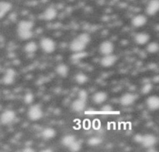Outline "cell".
I'll list each match as a JSON object with an SVG mask.
<instances>
[{"instance_id":"obj_1","label":"cell","mask_w":159,"mask_h":152,"mask_svg":"<svg viewBox=\"0 0 159 152\" xmlns=\"http://www.w3.org/2000/svg\"><path fill=\"white\" fill-rule=\"evenodd\" d=\"M43 116V111L42 107L39 104L30 106L27 111V116L32 121H37Z\"/></svg>"},{"instance_id":"obj_2","label":"cell","mask_w":159,"mask_h":152,"mask_svg":"<svg viewBox=\"0 0 159 152\" xmlns=\"http://www.w3.org/2000/svg\"><path fill=\"white\" fill-rule=\"evenodd\" d=\"M40 48L46 54H51L56 49V43L50 37H43L40 41Z\"/></svg>"},{"instance_id":"obj_3","label":"cell","mask_w":159,"mask_h":152,"mask_svg":"<svg viewBox=\"0 0 159 152\" xmlns=\"http://www.w3.org/2000/svg\"><path fill=\"white\" fill-rule=\"evenodd\" d=\"M16 119V113L12 109H6L0 115V123L2 125H9Z\"/></svg>"},{"instance_id":"obj_4","label":"cell","mask_w":159,"mask_h":152,"mask_svg":"<svg viewBox=\"0 0 159 152\" xmlns=\"http://www.w3.org/2000/svg\"><path fill=\"white\" fill-rule=\"evenodd\" d=\"M141 144L145 147H147V148L154 147V145L157 144V138L154 135H153V134L143 135Z\"/></svg>"},{"instance_id":"obj_5","label":"cell","mask_w":159,"mask_h":152,"mask_svg":"<svg viewBox=\"0 0 159 152\" xmlns=\"http://www.w3.org/2000/svg\"><path fill=\"white\" fill-rule=\"evenodd\" d=\"M100 52L103 55L113 54L114 51V45L110 40H105L102 42L100 45Z\"/></svg>"},{"instance_id":"obj_6","label":"cell","mask_w":159,"mask_h":152,"mask_svg":"<svg viewBox=\"0 0 159 152\" xmlns=\"http://www.w3.org/2000/svg\"><path fill=\"white\" fill-rule=\"evenodd\" d=\"M117 61V57L115 54H107V55H103V58H101L100 63L102 66L105 68L112 67L113 65L116 64Z\"/></svg>"},{"instance_id":"obj_7","label":"cell","mask_w":159,"mask_h":152,"mask_svg":"<svg viewBox=\"0 0 159 152\" xmlns=\"http://www.w3.org/2000/svg\"><path fill=\"white\" fill-rule=\"evenodd\" d=\"M58 16V10L53 6H49L43 11L42 17L46 21H52Z\"/></svg>"},{"instance_id":"obj_8","label":"cell","mask_w":159,"mask_h":152,"mask_svg":"<svg viewBox=\"0 0 159 152\" xmlns=\"http://www.w3.org/2000/svg\"><path fill=\"white\" fill-rule=\"evenodd\" d=\"M147 22H148V19H147L146 16L142 14H138L133 17L132 20H131V24L134 27L140 28V27H144L147 24Z\"/></svg>"},{"instance_id":"obj_9","label":"cell","mask_w":159,"mask_h":152,"mask_svg":"<svg viewBox=\"0 0 159 152\" xmlns=\"http://www.w3.org/2000/svg\"><path fill=\"white\" fill-rule=\"evenodd\" d=\"M159 9L158 0H151L146 6V13L148 16H154Z\"/></svg>"},{"instance_id":"obj_10","label":"cell","mask_w":159,"mask_h":152,"mask_svg":"<svg viewBox=\"0 0 159 152\" xmlns=\"http://www.w3.org/2000/svg\"><path fill=\"white\" fill-rule=\"evenodd\" d=\"M150 40V35L145 32L138 33L134 36V41L138 45H145Z\"/></svg>"},{"instance_id":"obj_11","label":"cell","mask_w":159,"mask_h":152,"mask_svg":"<svg viewBox=\"0 0 159 152\" xmlns=\"http://www.w3.org/2000/svg\"><path fill=\"white\" fill-rule=\"evenodd\" d=\"M69 47H70L71 51L76 53L83 51L85 49V47H86V45H85V43H82V42L80 41L78 38L76 37L75 39H74L71 42Z\"/></svg>"},{"instance_id":"obj_12","label":"cell","mask_w":159,"mask_h":152,"mask_svg":"<svg viewBox=\"0 0 159 152\" xmlns=\"http://www.w3.org/2000/svg\"><path fill=\"white\" fill-rule=\"evenodd\" d=\"M15 77H16V71L14 69L8 68L5 71V75L2 78V82L5 85H11L14 82Z\"/></svg>"},{"instance_id":"obj_13","label":"cell","mask_w":159,"mask_h":152,"mask_svg":"<svg viewBox=\"0 0 159 152\" xmlns=\"http://www.w3.org/2000/svg\"><path fill=\"white\" fill-rule=\"evenodd\" d=\"M134 101H135V96L130 92L123 94L119 99V103L123 106H128L132 105Z\"/></svg>"},{"instance_id":"obj_14","label":"cell","mask_w":159,"mask_h":152,"mask_svg":"<svg viewBox=\"0 0 159 152\" xmlns=\"http://www.w3.org/2000/svg\"><path fill=\"white\" fill-rule=\"evenodd\" d=\"M147 106L152 111L157 110L159 108V98L157 96H151L147 99Z\"/></svg>"},{"instance_id":"obj_15","label":"cell","mask_w":159,"mask_h":152,"mask_svg":"<svg viewBox=\"0 0 159 152\" xmlns=\"http://www.w3.org/2000/svg\"><path fill=\"white\" fill-rule=\"evenodd\" d=\"M85 107H86V101L79 100V99H76L72 103V109L74 112H82L85 110Z\"/></svg>"},{"instance_id":"obj_16","label":"cell","mask_w":159,"mask_h":152,"mask_svg":"<svg viewBox=\"0 0 159 152\" xmlns=\"http://www.w3.org/2000/svg\"><path fill=\"white\" fill-rule=\"evenodd\" d=\"M13 8L12 3L7 1H0V19L3 18Z\"/></svg>"},{"instance_id":"obj_17","label":"cell","mask_w":159,"mask_h":152,"mask_svg":"<svg viewBox=\"0 0 159 152\" xmlns=\"http://www.w3.org/2000/svg\"><path fill=\"white\" fill-rule=\"evenodd\" d=\"M107 97L108 96H107V92H103V91H99L92 96V101L96 104H102L107 101Z\"/></svg>"},{"instance_id":"obj_18","label":"cell","mask_w":159,"mask_h":152,"mask_svg":"<svg viewBox=\"0 0 159 152\" xmlns=\"http://www.w3.org/2000/svg\"><path fill=\"white\" fill-rule=\"evenodd\" d=\"M55 71L60 77L65 78V77H67L68 75L69 68L65 64H59V65H57L56 68H55Z\"/></svg>"},{"instance_id":"obj_19","label":"cell","mask_w":159,"mask_h":152,"mask_svg":"<svg viewBox=\"0 0 159 152\" xmlns=\"http://www.w3.org/2000/svg\"><path fill=\"white\" fill-rule=\"evenodd\" d=\"M33 23L30 20H21L18 24L17 31L33 30Z\"/></svg>"},{"instance_id":"obj_20","label":"cell","mask_w":159,"mask_h":152,"mask_svg":"<svg viewBox=\"0 0 159 152\" xmlns=\"http://www.w3.org/2000/svg\"><path fill=\"white\" fill-rule=\"evenodd\" d=\"M42 138L43 139L50 140L54 138L56 136V130L52 127H46L42 130L41 133Z\"/></svg>"},{"instance_id":"obj_21","label":"cell","mask_w":159,"mask_h":152,"mask_svg":"<svg viewBox=\"0 0 159 152\" xmlns=\"http://www.w3.org/2000/svg\"><path fill=\"white\" fill-rule=\"evenodd\" d=\"M38 46L36 42L29 41L27 42L24 46V51L27 54H33L37 51Z\"/></svg>"},{"instance_id":"obj_22","label":"cell","mask_w":159,"mask_h":152,"mask_svg":"<svg viewBox=\"0 0 159 152\" xmlns=\"http://www.w3.org/2000/svg\"><path fill=\"white\" fill-rule=\"evenodd\" d=\"M75 141L76 139L74 135L68 134V135H65L63 137V138L62 139V144L64 146L66 147H70Z\"/></svg>"},{"instance_id":"obj_23","label":"cell","mask_w":159,"mask_h":152,"mask_svg":"<svg viewBox=\"0 0 159 152\" xmlns=\"http://www.w3.org/2000/svg\"><path fill=\"white\" fill-rule=\"evenodd\" d=\"M88 76L83 72L77 73L75 76V81H76V83L79 84V85H83L85 84L88 81Z\"/></svg>"},{"instance_id":"obj_24","label":"cell","mask_w":159,"mask_h":152,"mask_svg":"<svg viewBox=\"0 0 159 152\" xmlns=\"http://www.w3.org/2000/svg\"><path fill=\"white\" fill-rule=\"evenodd\" d=\"M147 51L150 54H156L159 50V45L157 42H151L148 43L147 45Z\"/></svg>"},{"instance_id":"obj_25","label":"cell","mask_w":159,"mask_h":152,"mask_svg":"<svg viewBox=\"0 0 159 152\" xmlns=\"http://www.w3.org/2000/svg\"><path fill=\"white\" fill-rule=\"evenodd\" d=\"M20 39L23 40H28L33 36V30L17 31Z\"/></svg>"},{"instance_id":"obj_26","label":"cell","mask_w":159,"mask_h":152,"mask_svg":"<svg viewBox=\"0 0 159 152\" xmlns=\"http://www.w3.org/2000/svg\"><path fill=\"white\" fill-rule=\"evenodd\" d=\"M77 38H78L80 41L82 42L83 43H85L86 46L91 40L90 36H89V33H80V34L77 36Z\"/></svg>"},{"instance_id":"obj_27","label":"cell","mask_w":159,"mask_h":152,"mask_svg":"<svg viewBox=\"0 0 159 152\" xmlns=\"http://www.w3.org/2000/svg\"><path fill=\"white\" fill-rule=\"evenodd\" d=\"M34 100V96L33 94V92H27L24 96V101L27 105H30L32 104Z\"/></svg>"},{"instance_id":"obj_28","label":"cell","mask_w":159,"mask_h":152,"mask_svg":"<svg viewBox=\"0 0 159 152\" xmlns=\"http://www.w3.org/2000/svg\"><path fill=\"white\" fill-rule=\"evenodd\" d=\"M102 143V140L100 139V138H96V137H94V138H91L88 141V144L91 146H97V145L100 144Z\"/></svg>"},{"instance_id":"obj_29","label":"cell","mask_w":159,"mask_h":152,"mask_svg":"<svg viewBox=\"0 0 159 152\" xmlns=\"http://www.w3.org/2000/svg\"><path fill=\"white\" fill-rule=\"evenodd\" d=\"M152 89H153V85H152L151 84L146 83L142 86V88H141V92H142V93L145 95L148 94V93H149V92L152 90Z\"/></svg>"},{"instance_id":"obj_30","label":"cell","mask_w":159,"mask_h":152,"mask_svg":"<svg viewBox=\"0 0 159 152\" xmlns=\"http://www.w3.org/2000/svg\"><path fill=\"white\" fill-rule=\"evenodd\" d=\"M81 143L75 141L70 147H68V148L71 151H78L81 149Z\"/></svg>"},{"instance_id":"obj_31","label":"cell","mask_w":159,"mask_h":152,"mask_svg":"<svg viewBox=\"0 0 159 152\" xmlns=\"http://www.w3.org/2000/svg\"><path fill=\"white\" fill-rule=\"evenodd\" d=\"M78 99L84 101H86L88 99V92L85 89H81L79 92H78Z\"/></svg>"},{"instance_id":"obj_32","label":"cell","mask_w":159,"mask_h":152,"mask_svg":"<svg viewBox=\"0 0 159 152\" xmlns=\"http://www.w3.org/2000/svg\"><path fill=\"white\" fill-rule=\"evenodd\" d=\"M113 109L110 105L103 106L101 109V111L104 113H110L111 112H113Z\"/></svg>"},{"instance_id":"obj_33","label":"cell","mask_w":159,"mask_h":152,"mask_svg":"<svg viewBox=\"0 0 159 152\" xmlns=\"http://www.w3.org/2000/svg\"><path fill=\"white\" fill-rule=\"evenodd\" d=\"M85 53H82V51H81V52H76L75 54H74L72 56V58L73 59H81V58H84V57L85 56Z\"/></svg>"},{"instance_id":"obj_34","label":"cell","mask_w":159,"mask_h":152,"mask_svg":"<svg viewBox=\"0 0 159 152\" xmlns=\"http://www.w3.org/2000/svg\"><path fill=\"white\" fill-rule=\"evenodd\" d=\"M142 137H143V135L137 134V135L134 137V140H135L136 142H138V143H141V140H142Z\"/></svg>"},{"instance_id":"obj_35","label":"cell","mask_w":159,"mask_h":152,"mask_svg":"<svg viewBox=\"0 0 159 152\" xmlns=\"http://www.w3.org/2000/svg\"><path fill=\"white\" fill-rule=\"evenodd\" d=\"M24 151H29V152H33V151H34V150H33V149H32V148H30V147H29V148H28V147H27V148H25L24 150Z\"/></svg>"},{"instance_id":"obj_36","label":"cell","mask_w":159,"mask_h":152,"mask_svg":"<svg viewBox=\"0 0 159 152\" xmlns=\"http://www.w3.org/2000/svg\"><path fill=\"white\" fill-rule=\"evenodd\" d=\"M43 151H51V150H44Z\"/></svg>"}]
</instances>
